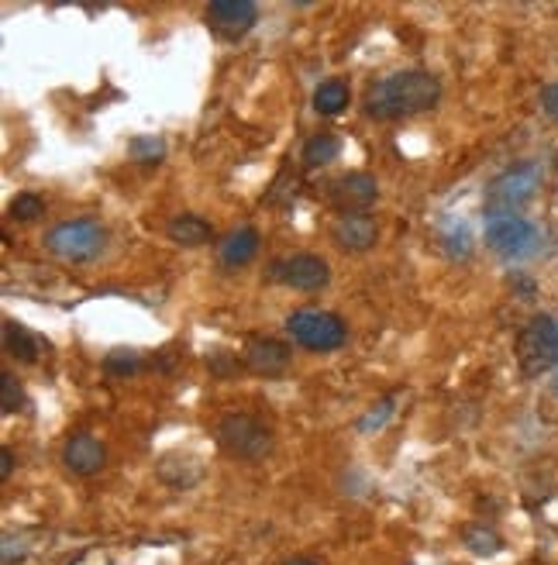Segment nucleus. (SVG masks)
Returning a JSON list of instances; mask_svg holds the SVG:
<instances>
[{"label": "nucleus", "instance_id": "1", "mask_svg": "<svg viewBox=\"0 0 558 565\" xmlns=\"http://www.w3.org/2000/svg\"><path fill=\"white\" fill-rule=\"evenodd\" d=\"M441 104V80L424 69H403L376 80L366 90V114L376 121H400L434 111Z\"/></svg>", "mask_w": 558, "mask_h": 565}, {"label": "nucleus", "instance_id": "2", "mask_svg": "<svg viewBox=\"0 0 558 565\" xmlns=\"http://www.w3.org/2000/svg\"><path fill=\"white\" fill-rule=\"evenodd\" d=\"M538 187H541L538 162H517V166L503 169L490 187H486L483 214L486 218H510V214H521L534 200Z\"/></svg>", "mask_w": 558, "mask_h": 565}, {"label": "nucleus", "instance_id": "3", "mask_svg": "<svg viewBox=\"0 0 558 565\" xmlns=\"http://www.w3.org/2000/svg\"><path fill=\"white\" fill-rule=\"evenodd\" d=\"M214 438L217 448L238 462H262L273 452V431L252 414H224L214 428Z\"/></svg>", "mask_w": 558, "mask_h": 565}, {"label": "nucleus", "instance_id": "4", "mask_svg": "<svg viewBox=\"0 0 558 565\" xmlns=\"http://www.w3.org/2000/svg\"><path fill=\"white\" fill-rule=\"evenodd\" d=\"M45 252H52L62 262H90L107 249V228L93 218L62 221L45 231Z\"/></svg>", "mask_w": 558, "mask_h": 565}, {"label": "nucleus", "instance_id": "5", "mask_svg": "<svg viewBox=\"0 0 558 565\" xmlns=\"http://www.w3.org/2000/svg\"><path fill=\"white\" fill-rule=\"evenodd\" d=\"M517 362L527 379H538L558 369V321L548 314H538L521 328L517 338Z\"/></svg>", "mask_w": 558, "mask_h": 565}, {"label": "nucleus", "instance_id": "6", "mask_svg": "<svg viewBox=\"0 0 558 565\" xmlns=\"http://www.w3.org/2000/svg\"><path fill=\"white\" fill-rule=\"evenodd\" d=\"M286 335L307 352H338L348 342V324L331 311H293L286 317Z\"/></svg>", "mask_w": 558, "mask_h": 565}, {"label": "nucleus", "instance_id": "7", "mask_svg": "<svg viewBox=\"0 0 558 565\" xmlns=\"http://www.w3.org/2000/svg\"><path fill=\"white\" fill-rule=\"evenodd\" d=\"M486 245L507 262L527 259V255L538 252L541 231L538 224H531L521 214H510V218H486Z\"/></svg>", "mask_w": 558, "mask_h": 565}, {"label": "nucleus", "instance_id": "8", "mask_svg": "<svg viewBox=\"0 0 558 565\" xmlns=\"http://www.w3.org/2000/svg\"><path fill=\"white\" fill-rule=\"evenodd\" d=\"M269 276L276 283L290 286V290L300 293H317L331 283V266L321 259V255H310V252H297V255H283L269 266Z\"/></svg>", "mask_w": 558, "mask_h": 565}, {"label": "nucleus", "instance_id": "9", "mask_svg": "<svg viewBox=\"0 0 558 565\" xmlns=\"http://www.w3.org/2000/svg\"><path fill=\"white\" fill-rule=\"evenodd\" d=\"M204 21L217 38L238 42L259 25V4L255 0H214V4H207Z\"/></svg>", "mask_w": 558, "mask_h": 565}, {"label": "nucleus", "instance_id": "10", "mask_svg": "<svg viewBox=\"0 0 558 565\" xmlns=\"http://www.w3.org/2000/svg\"><path fill=\"white\" fill-rule=\"evenodd\" d=\"M379 200V183L369 173H345L328 183V204L345 214H369V207Z\"/></svg>", "mask_w": 558, "mask_h": 565}, {"label": "nucleus", "instance_id": "11", "mask_svg": "<svg viewBox=\"0 0 558 565\" xmlns=\"http://www.w3.org/2000/svg\"><path fill=\"white\" fill-rule=\"evenodd\" d=\"M62 466L73 476L87 479V476H97L100 469L107 466V448L100 438H93L90 431H76V435L66 438L62 445Z\"/></svg>", "mask_w": 558, "mask_h": 565}, {"label": "nucleus", "instance_id": "12", "mask_svg": "<svg viewBox=\"0 0 558 565\" xmlns=\"http://www.w3.org/2000/svg\"><path fill=\"white\" fill-rule=\"evenodd\" d=\"M331 242L348 255H362L379 242V224L369 214H345L331 224Z\"/></svg>", "mask_w": 558, "mask_h": 565}, {"label": "nucleus", "instance_id": "13", "mask_svg": "<svg viewBox=\"0 0 558 565\" xmlns=\"http://www.w3.org/2000/svg\"><path fill=\"white\" fill-rule=\"evenodd\" d=\"M242 359H245V366L252 369V373L279 376V373H286V366H290L293 348L276 342V338H248Z\"/></svg>", "mask_w": 558, "mask_h": 565}, {"label": "nucleus", "instance_id": "14", "mask_svg": "<svg viewBox=\"0 0 558 565\" xmlns=\"http://www.w3.org/2000/svg\"><path fill=\"white\" fill-rule=\"evenodd\" d=\"M259 255V231L255 228H238L217 245V259L224 269H242Z\"/></svg>", "mask_w": 558, "mask_h": 565}, {"label": "nucleus", "instance_id": "15", "mask_svg": "<svg viewBox=\"0 0 558 565\" xmlns=\"http://www.w3.org/2000/svg\"><path fill=\"white\" fill-rule=\"evenodd\" d=\"M166 235L169 242L180 245V249H200V245H207L214 238V228L211 221L197 218V214H176V218L166 224Z\"/></svg>", "mask_w": 558, "mask_h": 565}, {"label": "nucleus", "instance_id": "16", "mask_svg": "<svg viewBox=\"0 0 558 565\" xmlns=\"http://www.w3.org/2000/svg\"><path fill=\"white\" fill-rule=\"evenodd\" d=\"M4 352L14 355L18 362H25V366H31V362H38V338L31 335L25 324L4 321Z\"/></svg>", "mask_w": 558, "mask_h": 565}, {"label": "nucleus", "instance_id": "17", "mask_svg": "<svg viewBox=\"0 0 558 565\" xmlns=\"http://www.w3.org/2000/svg\"><path fill=\"white\" fill-rule=\"evenodd\" d=\"M348 100H352V90H348L345 80H324L314 90V111L324 114V118H338L348 107Z\"/></svg>", "mask_w": 558, "mask_h": 565}, {"label": "nucleus", "instance_id": "18", "mask_svg": "<svg viewBox=\"0 0 558 565\" xmlns=\"http://www.w3.org/2000/svg\"><path fill=\"white\" fill-rule=\"evenodd\" d=\"M338 156H341V138L335 135V131H321V135H314L304 145L300 162H304L307 169H317V166H328V162H335Z\"/></svg>", "mask_w": 558, "mask_h": 565}, {"label": "nucleus", "instance_id": "19", "mask_svg": "<svg viewBox=\"0 0 558 565\" xmlns=\"http://www.w3.org/2000/svg\"><path fill=\"white\" fill-rule=\"evenodd\" d=\"M462 541L472 555H496L503 548V538L490 528V524H469L462 534Z\"/></svg>", "mask_w": 558, "mask_h": 565}, {"label": "nucleus", "instance_id": "20", "mask_svg": "<svg viewBox=\"0 0 558 565\" xmlns=\"http://www.w3.org/2000/svg\"><path fill=\"white\" fill-rule=\"evenodd\" d=\"M441 245H445V252L452 255V259H469V255H472L469 224H462V221L445 224V231H441Z\"/></svg>", "mask_w": 558, "mask_h": 565}, {"label": "nucleus", "instance_id": "21", "mask_svg": "<svg viewBox=\"0 0 558 565\" xmlns=\"http://www.w3.org/2000/svg\"><path fill=\"white\" fill-rule=\"evenodd\" d=\"M7 218L11 221H21V224H31L38 218H45V200L38 193H18L7 207Z\"/></svg>", "mask_w": 558, "mask_h": 565}, {"label": "nucleus", "instance_id": "22", "mask_svg": "<svg viewBox=\"0 0 558 565\" xmlns=\"http://www.w3.org/2000/svg\"><path fill=\"white\" fill-rule=\"evenodd\" d=\"M128 156L135 162H145V166H152V162H159L166 156V142H162L159 135H135L128 142Z\"/></svg>", "mask_w": 558, "mask_h": 565}, {"label": "nucleus", "instance_id": "23", "mask_svg": "<svg viewBox=\"0 0 558 565\" xmlns=\"http://www.w3.org/2000/svg\"><path fill=\"white\" fill-rule=\"evenodd\" d=\"M21 404H25V393H21L18 376L0 373V410H4V414H18Z\"/></svg>", "mask_w": 558, "mask_h": 565}, {"label": "nucleus", "instance_id": "24", "mask_svg": "<svg viewBox=\"0 0 558 565\" xmlns=\"http://www.w3.org/2000/svg\"><path fill=\"white\" fill-rule=\"evenodd\" d=\"M104 369H107V373H114V376L138 373V369H142V355H138V352H124V348H114V352L104 359Z\"/></svg>", "mask_w": 558, "mask_h": 565}, {"label": "nucleus", "instance_id": "25", "mask_svg": "<svg viewBox=\"0 0 558 565\" xmlns=\"http://www.w3.org/2000/svg\"><path fill=\"white\" fill-rule=\"evenodd\" d=\"M393 404H397V400H393V397H386L383 404H376V407H372L369 414L359 421V431H362V435H372V431H379V428H383V424L393 417Z\"/></svg>", "mask_w": 558, "mask_h": 565}, {"label": "nucleus", "instance_id": "26", "mask_svg": "<svg viewBox=\"0 0 558 565\" xmlns=\"http://www.w3.org/2000/svg\"><path fill=\"white\" fill-rule=\"evenodd\" d=\"M4 565H14L25 559V538H14V534H4V552H0Z\"/></svg>", "mask_w": 558, "mask_h": 565}, {"label": "nucleus", "instance_id": "27", "mask_svg": "<svg viewBox=\"0 0 558 565\" xmlns=\"http://www.w3.org/2000/svg\"><path fill=\"white\" fill-rule=\"evenodd\" d=\"M541 111L552 121H558V83H548V87L541 90Z\"/></svg>", "mask_w": 558, "mask_h": 565}, {"label": "nucleus", "instance_id": "28", "mask_svg": "<svg viewBox=\"0 0 558 565\" xmlns=\"http://www.w3.org/2000/svg\"><path fill=\"white\" fill-rule=\"evenodd\" d=\"M14 472V452L11 448H0V479H11Z\"/></svg>", "mask_w": 558, "mask_h": 565}, {"label": "nucleus", "instance_id": "29", "mask_svg": "<svg viewBox=\"0 0 558 565\" xmlns=\"http://www.w3.org/2000/svg\"><path fill=\"white\" fill-rule=\"evenodd\" d=\"M283 565H321V562H314V559H290V562H283Z\"/></svg>", "mask_w": 558, "mask_h": 565}, {"label": "nucleus", "instance_id": "30", "mask_svg": "<svg viewBox=\"0 0 558 565\" xmlns=\"http://www.w3.org/2000/svg\"><path fill=\"white\" fill-rule=\"evenodd\" d=\"M555 393H558V379H555Z\"/></svg>", "mask_w": 558, "mask_h": 565}]
</instances>
